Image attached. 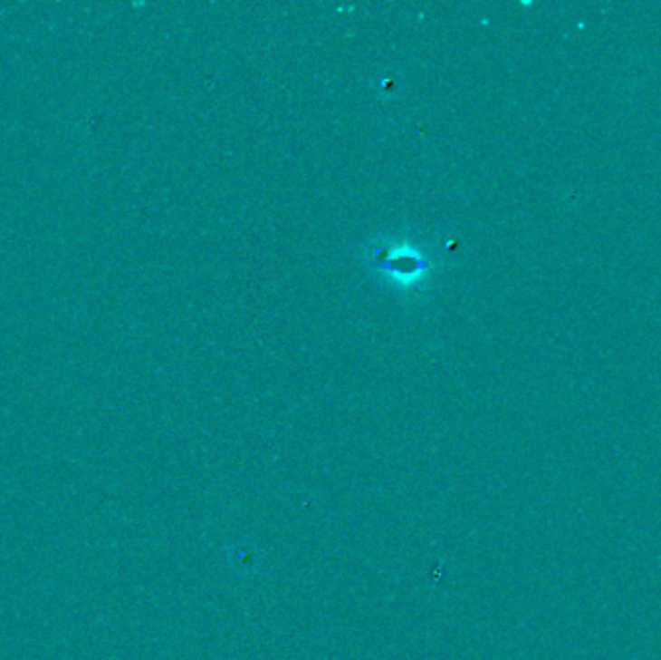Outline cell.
Returning a JSON list of instances; mask_svg holds the SVG:
<instances>
[{
    "label": "cell",
    "instance_id": "1",
    "mask_svg": "<svg viewBox=\"0 0 661 660\" xmlns=\"http://www.w3.org/2000/svg\"><path fill=\"white\" fill-rule=\"evenodd\" d=\"M369 262L371 266H376L378 269L385 271V274H389L391 277H398L397 281L402 283L418 281V277L426 274V269L429 267L426 254L410 247H400V248L389 247L379 250L376 248Z\"/></svg>",
    "mask_w": 661,
    "mask_h": 660
}]
</instances>
